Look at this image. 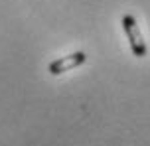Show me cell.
Instances as JSON below:
<instances>
[{
  "label": "cell",
  "mask_w": 150,
  "mask_h": 146,
  "mask_svg": "<svg viewBox=\"0 0 150 146\" xmlns=\"http://www.w3.org/2000/svg\"><path fill=\"white\" fill-rule=\"evenodd\" d=\"M85 61H87V54H85V51H73V54L63 55L59 59H53V61L47 65V71H50L52 75H61V73H65V71H71V69H75V67L83 65Z\"/></svg>",
  "instance_id": "cell-2"
},
{
  "label": "cell",
  "mask_w": 150,
  "mask_h": 146,
  "mask_svg": "<svg viewBox=\"0 0 150 146\" xmlns=\"http://www.w3.org/2000/svg\"><path fill=\"white\" fill-rule=\"evenodd\" d=\"M120 24H122V30L127 34V39H128V46H130L132 55L144 57V55L148 54V46H146V39H144L142 32H140V26L136 22V18L132 14H125Z\"/></svg>",
  "instance_id": "cell-1"
}]
</instances>
